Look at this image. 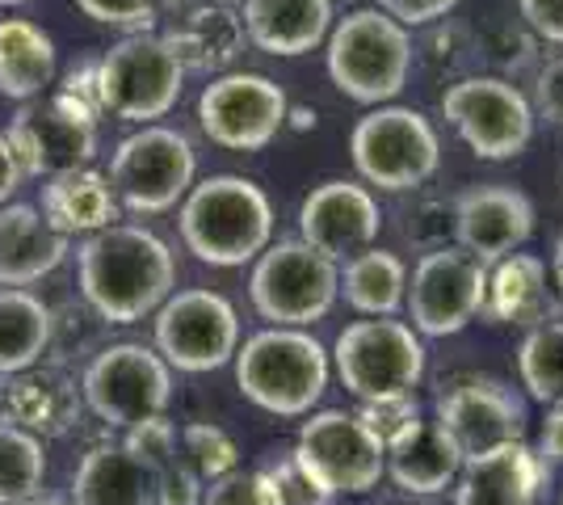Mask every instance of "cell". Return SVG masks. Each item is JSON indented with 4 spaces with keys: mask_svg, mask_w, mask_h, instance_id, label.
Listing matches in <instances>:
<instances>
[{
    "mask_svg": "<svg viewBox=\"0 0 563 505\" xmlns=\"http://www.w3.org/2000/svg\"><path fill=\"white\" fill-rule=\"evenodd\" d=\"M80 295L106 325H140L177 287V257L152 228L110 223L76 249Z\"/></svg>",
    "mask_w": 563,
    "mask_h": 505,
    "instance_id": "6da1fadb",
    "label": "cell"
},
{
    "mask_svg": "<svg viewBox=\"0 0 563 505\" xmlns=\"http://www.w3.org/2000/svg\"><path fill=\"white\" fill-rule=\"evenodd\" d=\"M181 241L202 265H232L257 262L274 241V202L257 182L219 173L198 186H189L181 198Z\"/></svg>",
    "mask_w": 563,
    "mask_h": 505,
    "instance_id": "7a4b0ae2",
    "label": "cell"
},
{
    "mask_svg": "<svg viewBox=\"0 0 563 505\" xmlns=\"http://www.w3.org/2000/svg\"><path fill=\"white\" fill-rule=\"evenodd\" d=\"M235 387L274 417H307L332 375L329 350L307 329H261L235 350Z\"/></svg>",
    "mask_w": 563,
    "mask_h": 505,
    "instance_id": "3957f363",
    "label": "cell"
},
{
    "mask_svg": "<svg viewBox=\"0 0 563 505\" xmlns=\"http://www.w3.org/2000/svg\"><path fill=\"white\" fill-rule=\"evenodd\" d=\"M412 73V39L383 9H353L329 30L332 85L357 106H383L399 97Z\"/></svg>",
    "mask_w": 563,
    "mask_h": 505,
    "instance_id": "277c9868",
    "label": "cell"
},
{
    "mask_svg": "<svg viewBox=\"0 0 563 505\" xmlns=\"http://www.w3.org/2000/svg\"><path fill=\"white\" fill-rule=\"evenodd\" d=\"M290 463L316 497L371 493L387 476V451L378 447L375 433L357 421V413L345 409L307 413Z\"/></svg>",
    "mask_w": 563,
    "mask_h": 505,
    "instance_id": "5b68a950",
    "label": "cell"
},
{
    "mask_svg": "<svg viewBox=\"0 0 563 505\" xmlns=\"http://www.w3.org/2000/svg\"><path fill=\"white\" fill-rule=\"evenodd\" d=\"M249 295L269 329H307L324 320L341 295V265L299 237L269 244L253 265Z\"/></svg>",
    "mask_w": 563,
    "mask_h": 505,
    "instance_id": "8992f818",
    "label": "cell"
},
{
    "mask_svg": "<svg viewBox=\"0 0 563 505\" xmlns=\"http://www.w3.org/2000/svg\"><path fill=\"white\" fill-rule=\"evenodd\" d=\"M353 168L366 186L404 194L424 186L442 165V144L433 122L412 106H375L362 114L350 135Z\"/></svg>",
    "mask_w": 563,
    "mask_h": 505,
    "instance_id": "52a82bcc",
    "label": "cell"
},
{
    "mask_svg": "<svg viewBox=\"0 0 563 505\" xmlns=\"http://www.w3.org/2000/svg\"><path fill=\"white\" fill-rule=\"evenodd\" d=\"M85 409L110 430H131L140 421L165 417L173 400V366L140 341H118L97 350L80 375Z\"/></svg>",
    "mask_w": 563,
    "mask_h": 505,
    "instance_id": "ba28073f",
    "label": "cell"
},
{
    "mask_svg": "<svg viewBox=\"0 0 563 505\" xmlns=\"http://www.w3.org/2000/svg\"><path fill=\"white\" fill-rule=\"evenodd\" d=\"M332 366L341 384L362 405L371 400H391V396H412V387L424 380V345L412 333V325L391 320V316H371L357 320L332 345Z\"/></svg>",
    "mask_w": 563,
    "mask_h": 505,
    "instance_id": "9c48e42d",
    "label": "cell"
},
{
    "mask_svg": "<svg viewBox=\"0 0 563 505\" xmlns=\"http://www.w3.org/2000/svg\"><path fill=\"white\" fill-rule=\"evenodd\" d=\"M186 73L161 34H126L97 59V97L114 119L152 127L181 101Z\"/></svg>",
    "mask_w": 563,
    "mask_h": 505,
    "instance_id": "30bf717a",
    "label": "cell"
},
{
    "mask_svg": "<svg viewBox=\"0 0 563 505\" xmlns=\"http://www.w3.org/2000/svg\"><path fill=\"white\" fill-rule=\"evenodd\" d=\"M194 173H198V156L186 135L152 122L114 147L106 177L114 186L118 207H126L135 216H161L186 198Z\"/></svg>",
    "mask_w": 563,
    "mask_h": 505,
    "instance_id": "8fae6325",
    "label": "cell"
},
{
    "mask_svg": "<svg viewBox=\"0 0 563 505\" xmlns=\"http://www.w3.org/2000/svg\"><path fill=\"white\" fill-rule=\"evenodd\" d=\"M442 114L479 161H514L534 140V106L505 76H463L442 94Z\"/></svg>",
    "mask_w": 563,
    "mask_h": 505,
    "instance_id": "7c38bea8",
    "label": "cell"
},
{
    "mask_svg": "<svg viewBox=\"0 0 563 505\" xmlns=\"http://www.w3.org/2000/svg\"><path fill=\"white\" fill-rule=\"evenodd\" d=\"M0 140L18 156L22 177H64L76 168H89L93 161L97 114L64 94L25 101Z\"/></svg>",
    "mask_w": 563,
    "mask_h": 505,
    "instance_id": "4fadbf2b",
    "label": "cell"
},
{
    "mask_svg": "<svg viewBox=\"0 0 563 505\" xmlns=\"http://www.w3.org/2000/svg\"><path fill=\"white\" fill-rule=\"evenodd\" d=\"M240 350V316L219 290H173L156 308V354L186 371L207 375L228 366Z\"/></svg>",
    "mask_w": 563,
    "mask_h": 505,
    "instance_id": "5bb4252c",
    "label": "cell"
},
{
    "mask_svg": "<svg viewBox=\"0 0 563 505\" xmlns=\"http://www.w3.org/2000/svg\"><path fill=\"white\" fill-rule=\"evenodd\" d=\"M484 295H488V265H479L459 244H442L433 253H424L404 304L412 316V333L417 337H454L463 333L475 316L484 312Z\"/></svg>",
    "mask_w": 563,
    "mask_h": 505,
    "instance_id": "9a60e30c",
    "label": "cell"
},
{
    "mask_svg": "<svg viewBox=\"0 0 563 505\" xmlns=\"http://www.w3.org/2000/svg\"><path fill=\"white\" fill-rule=\"evenodd\" d=\"M290 101L278 80L261 73H223L198 97V122L207 140L228 152H261L278 140Z\"/></svg>",
    "mask_w": 563,
    "mask_h": 505,
    "instance_id": "2e32d148",
    "label": "cell"
},
{
    "mask_svg": "<svg viewBox=\"0 0 563 505\" xmlns=\"http://www.w3.org/2000/svg\"><path fill=\"white\" fill-rule=\"evenodd\" d=\"M459 455H484L526 438V400L493 375H463L438 396V417Z\"/></svg>",
    "mask_w": 563,
    "mask_h": 505,
    "instance_id": "e0dca14e",
    "label": "cell"
},
{
    "mask_svg": "<svg viewBox=\"0 0 563 505\" xmlns=\"http://www.w3.org/2000/svg\"><path fill=\"white\" fill-rule=\"evenodd\" d=\"M378 228H383V216H378L375 194L357 182H324L299 207V241L336 265L375 249Z\"/></svg>",
    "mask_w": 563,
    "mask_h": 505,
    "instance_id": "ac0fdd59",
    "label": "cell"
},
{
    "mask_svg": "<svg viewBox=\"0 0 563 505\" xmlns=\"http://www.w3.org/2000/svg\"><path fill=\"white\" fill-rule=\"evenodd\" d=\"M534 232V202L514 186H475L454 202V241L479 265L505 262Z\"/></svg>",
    "mask_w": 563,
    "mask_h": 505,
    "instance_id": "d6986e66",
    "label": "cell"
},
{
    "mask_svg": "<svg viewBox=\"0 0 563 505\" xmlns=\"http://www.w3.org/2000/svg\"><path fill=\"white\" fill-rule=\"evenodd\" d=\"M85 396L68 366H30L4 387V421L34 438H64L80 421Z\"/></svg>",
    "mask_w": 563,
    "mask_h": 505,
    "instance_id": "ffe728a7",
    "label": "cell"
},
{
    "mask_svg": "<svg viewBox=\"0 0 563 505\" xmlns=\"http://www.w3.org/2000/svg\"><path fill=\"white\" fill-rule=\"evenodd\" d=\"M71 505H156V468L126 442H97L71 476Z\"/></svg>",
    "mask_w": 563,
    "mask_h": 505,
    "instance_id": "44dd1931",
    "label": "cell"
},
{
    "mask_svg": "<svg viewBox=\"0 0 563 505\" xmlns=\"http://www.w3.org/2000/svg\"><path fill=\"white\" fill-rule=\"evenodd\" d=\"M240 22H244V39L257 51L295 59L329 43L332 4L329 0H244Z\"/></svg>",
    "mask_w": 563,
    "mask_h": 505,
    "instance_id": "7402d4cb",
    "label": "cell"
},
{
    "mask_svg": "<svg viewBox=\"0 0 563 505\" xmlns=\"http://www.w3.org/2000/svg\"><path fill=\"white\" fill-rule=\"evenodd\" d=\"M68 257V237L55 232L38 207L4 202L0 207V287L25 290L47 278Z\"/></svg>",
    "mask_w": 563,
    "mask_h": 505,
    "instance_id": "603a6c76",
    "label": "cell"
},
{
    "mask_svg": "<svg viewBox=\"0 0 563 505\" xmlns=\"http://www.w3.org/2000/svg\"><path fill=\"white\" fill-rule=\"evenodd\" d=\"M539 484L542 459L526 442H509V447L463 459L454 505H534Z\"/></svg>",
    "mask_w": 563,
    "mask_h": 505,
    "instance_id": "cb8c5ba5",
    "label": "cell"
},
{
    "mask_svg": "<svg viewBox=\"0 0 563 505\" xmlns=\"http://www.w3.org/2000/svg\"><path fill=\"white\" fill-rule=\"evenodd\" d=\"M165 43L177 55L181 73H223L244 51L240 9H232L228 0H202L186 13H177Z\"/></svg>",
    "mask_w": 563,
    "mask_h": 505,
    "instance_id": "d4e9b609",
    "label": "cell"
},
{
    "mask_svg": "<svg viewBox=\"0 0 563 505\" xmlns=\"http://www.w3.org/2000/svg\"><path fill=\"white\" fill-rule=\"evenodd\" d=\"M43 219H47L55 232L64 237H93L101 228H110L118 219V198L114 186L106 173H93V168H76V173H64V177H47L43 186Z\"/></svg>",
    "mask_w": 563,
    "mask_h": 505,
    "instance_id": "484cf974",
    "label": "cell"
},
{
    "mask_svg": "<svg viewBox=\"0 0 563 505\" xmlns=\"http://www.w3.org/2000/svg\"><path fill=\"white\" fill-rule=\"evenodd\" d=\"M463 455L438 421H421L399 447L387 451V476L412 497H433L459 481Z\"/></svg>",
    "mask_w": 563,
    "mask_h": 505,
    "instance_id": "4316f807",
    "label": "cell"
},
{
    "mask_svg": "<svg viewBox=\"0 0 563 505\" xmlns=\"http://www.w3.org/2000/svg\"><path fill=\"white\" fill-rule=\"evenodd\" d=\"M484 312L496 325H542L555 320L551 316V283H547V265L534 253H509L505 262L493 265L488 274V295H484Z\"/></svg>",
    "mask_w": 563,
    "mask_h": 505,
    "instance_id": "83f0119b",
    "label": "cell"
},
{
    "mask_svg": "<svg viewBox=\"0 0 563 505\" xmlns=\"http://www.w3.org/2000/svg\"><path fill=\"white\" fill-rule=\"evenodd\" d=\"M55 80V43L43 34V25L25 18L0 22V97L9 101H34L47 94Z\"/></svg>",
    "mask_w": 563,
    "mask_h": 505,
    "instance_id": "f1b7e54d",
    "label": "cell"
},
{
    "mask_svg": "<svg viewBox=\"0 0 563 505\" xmlns=\"http://www.w3.org/2000/svg\"><path fill=\"white\" fill-rule=\"evenodd\" d=\"M55 320L34 290L0 287V375H22L51 350Z\"/></svg>",
    "mask_w": 563,
    "mask_h": 505,
    "instance_id": "f546056e",
    "label": "cell"
},
{
    "mask_svg": "<svg viewBox=\"0 0 563 505\" xmlns=\"http://www.w3.org/2000/svg\"><path fill=\"white\" fill-rule=\"evenodd\" d=\"M404 290H408V265L387 249H366L345 262L341 295L353 312L396 316L404 308Z\"/></svg>",
    "mask_w": 563,
    "mask_h": 505,
    "instance_id": "4dcf8cb0",
    "label": "cell"
},
{
    "mask_svg": "<svg viewBox=\"0 0 563 505\" xmlns=\"http://www.w3.org/2000/svg\"><path fill=\"white\" fill-rule=\"evenodd\" d=\"M517 375L521 387L542 405H563V320L534 325L521 350H517Z\"/></svg>",
    "mask_w": 563,
    "mask_h": 505,
    "instance_id": "1f68e13d",
    "label": "cell"
},
{
    "mask_svg": "<svg viewBox=\"0 0 563 505\" xmlns=\"http://www.w3.org/2000/svg\"><path fill=\"white\" fill-rule=\"evenodd\" d=\"M43 481H47L43 438L0 421V505H25L43 493Z\"/></svg>",
    "mask_w": 563,
    "mask_h": 505,
    "instance_id": "d6a6232c",
    "label": "cell"
},
{
    "mask_svg": "<svg viewBox=\"0 0 563 505\" xmlns=\"http://www.w3.org/2000/svg\"><path fill=\"white\" fill-rule=\"evenodd\" d=\"M177 451L181 459L189 463V472L198 476L202 484L219 481V476H228L240 468V451H235V442L228 438V430H219L211 421H194L186 430L177 433Z\"/></svg>",
    "mask_w": 563,
    "mask_h": 505,
    "instance_id": "836d02e7",
    "label": "cell"
},
{
    "mask_svg": "<svg viewBox=\"0 0 563 505\" xmlns=\"http://www.w3.org/2000/svg\"><path fill=\"white\" fill-rule=\"evenodd\" d=\"M202 505H286L269 468H235L202 488Z\"/></svg>",
    "mask_w": 563,
    "mask_h": 505,
    "instance_id": "e575fe53",
    "label": "cell"
},
{
    "mask_svg": "<svg viewBox=\"0 0 563 505\" xmlns=\"http://www.w3.org/2000/svg\"><path fill=\"white\" fill-rule=\"evenodd\" d=\"M357 421L378 438L383 451L399 447L408 433L421 426V405L417 396H391V400H371L357 409Z\"/></svg>",
    "mask_w": 563,
    "mask_h": 505,
    "instance_id": "d590c367",
    "label": "cell"
},
{
    "mask_svg": "<svg viewBox=\"0 0 563 505\" xmlns=\"http://www.w3.org/2000/svg\"><path fill=\"white\" fill-rule=\"evenodd\" d=\"M85 18H93L101 25H118V30H135L147 34V25L156 22V0H76Z\"/></svg>",
    "mask_w": 563,
    "mask_h": 505,
    "instance_id": "8d00e7d4",
    "label": "cell"
},
{
    "mask_svg": "<svg viewBox=\"0 0 563 505\" xmlns=\"http://www.w3.org/2000/svg\"><path fill=\"white\" fill-rule=\"evenodd\" d=\"M131 451L140 459H147L156 472L165 468L168 459H177V430L168 426L165 417H152V421H140V426H131L126 438H122Z\"/></svg>",
    "mask_w": 563,
    "mask_h": 505,
    "instance_id": "74e56055",
    "label": "cell"
},
{
    "mask_svg": "<svg viewBox=\"0 0 563 505\" xmlns=\"http://www.w3.org/2000/svg\"><path fill=\"white\" fill-rule=\"evenodd\" d=\"M202 488L207 484L189 472V463L181 459H168L165 468L156 472V505H202Z\"/></svg>",
    "mask_w": 563,
    "mask_h": 505,
    "instance_id": "f35d334b",
    "label": "cell"
},
{
    "mask_svg": "<svg viewBox=\"0 0 563 505\" xmlns=\"http://www.w3.org/2000/svg\"><path fill=\"white\" fill-rule=\"evenodd\" d=\"M517 13L539 39L563 47V0H517Z\"/></svg>",
    "mask_w": 563,
    "mask_h": 505,
    "instance_id": "ab89813d",
    "label": "cell"
},
{
    "mask_svg": "<svg viewBox=\"0 0 563 505\" xmlns=\"http://www.w3.org/2000/svg\"><path fill=\"white\" fill-rule=\"evenodd\" d=\"M454 4H459V0H378V9H383L391 22L404 25V30H408V25L442 22Z\"/></svg>",
    "mask_w": 563,
    "mask_h": 505,
    "instance_id": "60d3db41",
    "label": "cell"
},
{
    "mask_svg": "<svg viewBox=\"0 0 563 505\" xmlns=\"http://www.w3.org/2000/svg\"><path fill=\"white\" fill-rule=\"evenodd\" d=\"M534 101H539V110L547 114V119L563 127V55H555V59L539 73Z\"/></svg>",
    "mask_w": 563,
    "mask_h": 505,
    "instance_id": "b9f144b4",
    "label": "cell"
},
{
    "mask_svg": "<svg viewBox=\"0 0 563 505\" xmlns=\"http://www.w3.org/2000/svg\"><path fill=\"white\" fill-rule=\"evenodd\" d=\"M59 94L71 97L76 106H85V110L101 114V97H97V59L80 64V68H71V73L64 76V89H59Z\"/></svg>",
    "mask_w": 563,
    "mask_h": 505,
    "instance_id": "7bdbcfd3",
    "label": "cell"
},
{
    "mask_svg": "<svg viewBox=\"0 0 563 505\" xmlns=\"http://www.w3.org/2000/svg\"><path fill=\"white\" fill-rule=\"evenodd\" d=\"M542 455H547V463H563V405H555V413L547 417V430H542Z\"/></svg>",
    "mask_w": 563,
    "mask_h": 505,
    "instance_id": "ee69618b",
    "label": "cell"
},
{
    "mask_svg": "<svg viewBox=\"0 0 563 505\" xmlns=\"http://www.w3.org/2000/svg\"><path fill=\"white\" fill-rule=\"evenodd\" d=\"M18 186H22V165H18V156L9 152V144L0 140V207L13 198Z\"/></svg>",
    "mask_w": 563,
    "mask_h": 505,
    "instance_id": "f6af8a7d",
    "label": "cell"
},
{
    "mask_svg": "<svg viewBox=\"0 0 563 505\" xmlns=\"http://www.w3.org/2000/svg\"><path fill=\"white\" fill-rule=\"evenodd\" d=\"M551 278H555V287L563 295V237L555 241V257H551Z\"/></svg>",
    "mask_w": 563,
    "mask_h": 505,
    "instance_id": "bcb514c9",
    "label": "cell"
},
{
    "mask_svg": "<svg viewBox=\"0 0 563 505\" xmlns=\"http://www.w3.org/2000/svg\"><path fill=\"white\" fill-rule=\"evenodd\" d=\"M25 505H71V502L68 497H43V493H38V497H30Z\"/></svg>",
    "mask_w": 563,
    "mask_h": 505,
    "instance_id": "7dc6e473",
    "label": "cell"
},
{
    "mask_svg": "<svg viewBox=\"0 0 563 505\" xmlns=\"http://www.w3.org/2000/svg\"><path fill=\"white\" fill-rule=\"evenodd\" d=\"M13 4H25V0H0V9H13Z\"/></svg>",
    "mask_w": 563,
    "mask_h": 505,
    "instance_id": "c3c4849f",
    "label": "cell"
}]
</instances>
